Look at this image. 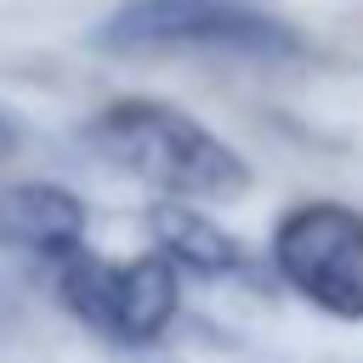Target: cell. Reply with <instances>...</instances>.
<instances>
[{
  "label": "cell",
  "instance_id": "6da1fadb",
  "mask_svg": "<svg viewBox=\"0 0 363 363\" xmlns=\"http://www.w3.org/2000/svg\"><path fill=\"white\" fill-rule=\"evenodd\" d=\"M85 142L113 170L159 187L176 204H187V199H233V193L250 187L244 159L221 136H210L199 119L170 108V102H147V96L113 102L85 125Z\"/></svg>",
  "mask_w": 363,
  "mask_h": 363
},
{
  "label": "cell",
  "instance_id": "7a4b0ae2",
  "mask_svg": "<svg viewBox=\"0 0 363 363\" xmlns=\"http://www.w3.org/2000/svg\"><path fill=\"white\" fill-rule=\"evenodd\" d=\"M108 51H210V57H295L301 40L289 23L244 6V0H125L102 28Z\"/></svg>",
  "mask_w": 363,
  "mask_h": 363
},
{
  "label": "cell",
  "instance_id": "3957f363",
  "mask_svg": "<svg viewBox=\"0 0 363 363\" xmlns=\"http://www.w3.org/2000/svg\"><path fill=\"white\" fill-rule=\"evenodd\" d=\"M57 289L74 318L119 346H147L176 318V267L159 250L136 261H102L91 250H74L57 261Z\"/></svg>",
  "mask_w": 363,
  "mask_h": 363
},
{
  "label": "cell",
  "instance_id": "277c9868",
  "mask_svg": "<svg viewBox=\"0 0 363 363\" xmlns=\"http://www.w3.org/2000/svg\"><path fill=\"white\" fill-rule=\"evenodd\" d=\"M272 267L318 312L363 318V216L352 204H295L272 233Z\"/></svg>",
  "mask_w": 363,
  "mask_h": 363
},
{
  "label": "cell",
  "instance_id": "5b68a950",
  "mask_svg": "<svg viewBox=\"0 0 363 363\" xmlns=\"http://www.w3.org/2000/svg\"><path fill=\"white\" fill-rule=\"evenodd\" d=\"M0 238L17 244V250H34V255H74L85 250V210L68 187H51V182H17L0 193Z\"/></svg>",
  "mask_w": 363,
  "mask_h": 363
},
{
  "label": "cell",
  "instance_id": "8992f818",
  "mask_svg": "<svg viewBox=\"0 0 363 363\" xmlns=\"http://www.w3.org/2000/svg\"><path fill=\"white\" fill-rule=\"evenodd\" d=\"M147 227H153L159 255L170 267H193V272H210V278L216 272H244V244L233 233H221L210 216H199L193 204L164 199V204H153Z\"/></svg>",
  "mask_w": 363,
  "mask_h": 363
},
{
  "label": "cell",
  "instance_id": "52a82bcc",
  "mask_svg": "<svg viewBox=\"0 0 363 363\" xmlns=\"http://www.w3.org/2000/svg\"><path fill=\"white\" fill-rule=\"evenodd\" d=\"M11 147H17V130H11V119H6V113H0V159H6V153H11Z\"/></svg>",
  "mask_w": 363,
  "mask_h": 363
}]
</instances>
